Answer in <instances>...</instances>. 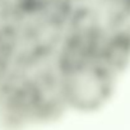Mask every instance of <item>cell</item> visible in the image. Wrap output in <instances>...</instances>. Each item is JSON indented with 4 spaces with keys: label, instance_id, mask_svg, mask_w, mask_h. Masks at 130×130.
Returning <instances> with one entry per match:
<instances>
[{
    "label": "cell",
    "instance_id": "6da1fadb",
    "mask_svg": "<svg viewBox=\"0 0 130 130\" xmlns=\"http://www.w3.org/2000/svg\"><path fill=\"white\" fill-rule=\"evenodd\" d=\"M62 101L93 107L108 98L117 75L97 60H88L59 72Z\"/></svg>",
    "mask_w": 130,
    "mask_h": 130
},
{
    "label": "cell",
    "instance_id": "7a4b0ae2",
    "mask_svg": "<svg viewBox=\"0 0 130 130\" xmlns=\"http://www.w3.org/2000/svg\"><path fill=\"white\" fill-rule=\"evenodd\" d=\"M15 54L12 41L7 31L0 26V79H2L14 65Z\"/></svg>",
    "mask_w": 130,
    "mask_h": 130
},
{
    "label": "cell",
    "instance_id": "3957f363",
    "mask_svg": "<svg viewBox=\"0 0 130 130\" xmlns=\"http://www.w3.org/2000/svg\"><path fill=\"white\" fill-rule=\"evenodd\" d=\"M7 2L14 7L23 9H40V8L52 7L55 4L64 2V0H7Z\"/></svg>",
    "mask_w": 130,
    "mask_h": 130
}]
</instances>
